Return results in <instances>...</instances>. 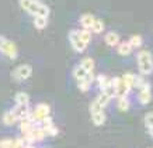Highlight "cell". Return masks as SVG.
<instances>
[{
  "instance_id": "1",
  "label": "cell",
  "mask_w": 153,
  "mask_h": 148,
  "mask_svg": "<svg viewBox=\"0 0 153 148\" xmlns=\"http://www.w3.org/2000/svg\"><path fill=\"white\" fill-rule=\"evenodd\" d=\"M20 6L33 16H44V17L49 16V9L47 7V5L38 0H20Z\"/></svg>"
},
{
  "instance_id": "2",
  "label": "cell",
  "mask_w": 153,
  "mask_h": 148,
  "mask_svg": "<svg viewBox=\"0 0 153 148\" xmlns=\"http://www.w3.org/2000/svg\"><path fill=\"white\" fill-rule=\"evenodd\" d=\"M138 68L142 75H150L153 72V58L149 51H140L138 54Z\"/></svg>"
},
{
  "instance_id": "3",
  "label": "cell",
  "mask_w": 153,
  "mask_h": 148,
  "mask_svg": "<svg viewBox=\"0 0 153 148\" xmlns=\"http://www.w3.org/2000/svg\"><path fill=\"white\" fill-rule=\"evenodd\" d=\"M49 114H51V109H49V106L45 104V103H41V104H37V106H35V109L30 113V116L28 117H30V120L33 121L34 124H39L44 119L49 117Z\"/></svg>"
},
{
  "instance_id": "4",
  "label": "cell",
  "mask_w": 153,
  "mask_h": 148,
  "mask_svg": "<svg viewBox=\"0 0 153 148\" xmlns=\"http://www.w3.org/2000/svg\"><path fill=\"white\" fill-rule=\"evenodd\" d=\"M33 74V66L31 65H20L19 68L13 71V79L17 82H23L27 80Z\"/></svg>"
},
{
  "instance_id": "5",
  "label": "cell",
  "mask_w": 153,
  "mask_h": 148,
  "mask_svg": "<svg viewBox=\"0 0 153 148\" xmlns=\"http://www.w3.org/2000/svg\"><path fill=\"white\" fill-rule=\"evenodd\" d=\"M69 41H70V45L73 48L76 52H83L86 50V44H84L79 37V31H70L69 32Z\"/></svg>"
},
{
  "instance_id": "6",
  "label": "cell",
  "mask_w": 153,
  "mask_h": 148,
  "mask_svg": "<svg viewBox=\"0 0 153 148\" xmlns=\"http://www.w3.org/2000/svg\"><path fill=\"white\" fill-rule=\"evenodd\" d=\"M111 85L115 88V96H118V97H126V95H128L131 90V89L124 83V80L120 78H112Z\"/></svg>"
},
{
  "instance_id": "7",
  "label": "cell",
  "mask_w": 153,
  "mask_h": 148,
  "mask_svg": "<svg viewBox=\"0 0 153 148\" xmlns=\"http://www.w3.org/2000/svg\"><path fill=\"white\" fill-rule=\"evenodd\" d=\"M24 137H27L31 143H39V141H42V140L45 138L47 135H45V133H44V130L39 127L38 124H34L33 128L30 130V133H28L27 135H24Z\"/></svg>"
},
{
  "instance_id": "8",
  "label": "cell",
  "mask_w": 153,
  "mask_h": 148,
  "mask_svg": "<svg viewBox=\"0 0 153 148\" xmlns=\"http://www.w3.org/2000/svg\"><path fill=\"white\" fill-rule=\"evenodd\" d=\"M0 51L3 52L7 58H10V59H16L17 58V47H16L14 42L9 41V40H6L3 42V45L0 47Z\"/></svg>"
},
{
  "instance_id": "9",
  "label": "cell",
  "mask_w": 153,
  "mask_h": 148,
  "mask_svg": "<svg viewBox=\"0 0 153 148\" xmlns=\"http://www.w3.org/2000/svg\"><path fill=\"white\" fill-rule=\"evenodd\" d=\"M139 102L142 104H148L150 100H152V92H150V86L149 83H145L142 88H140V92H139Z\"/></svg>"
},
{
  "instance_id": "10",
  "label": "cell",
  "mask_w": 153,
  "mask_h": 148,
  "mask_svg": "<svg viewBox=\"0 0 153 148\" xmlns=\"http://www.w3.org/2000/svg\"><path fill=\"white\" fill-rule=\"evenodd\" d=\"M13 111L16 113V116H17V119H19V120L28 117V116H30V113H31V110H30V106H28V104H16V107L13 109Z\"/></svg>"
},
{
  "instance_id": "11",
  "label": "cell",
  "mask_w": 153,
  "mask_h": 148,
  "mask_svg": "<svg viewBox=\"0 0 153 148\" xmlns=\"http://www.w3.org/2000/svg\"><path fill=\"white\" fill-rule=\"evenodd\" d=\"M93 80H94L93 72H90V74H87V76H86L84 79L77 80V86H79V89L82 90V92H87L88 89H90V85H91Z\"/></svg>"
},
{
  "instance_id": "12",
  "label": "cell",
  "mask_w": 153,
  "mask_h": 148,
  "mask_svg": "<svg viewBox=\"0 0 153 148\" xmlns=\"http://www.w3.org/2000/svg\"><path fill=\"white\" fill-rule=\"evenodd\" d=\"M19 124H20V130H21L23 135H27L28 133H30V130L33 128L34 123L30 120V117H25V119H21V120H19Z\"/></svg>"
},
{
  "instance_id": "13",
  "label": "cell",
  "mask_w": 153,
  "mask_h": 148,
  "mask_svg": "<svg viewBox=\"0 0 153 148\" xmlns=\"http://www.w3.org/2000/svg\"><path fill=\"white\" fill-rule=\"evenodd\" d=\"M94 20H96V17H94L93 14H83L80 17V24L84 27V30H90L94 23Z\"/></svg>"
},
{
  "instance_id": "14",
  "label": "cell",
  "mask_w": 153,
  "mask_h": 148,
  "mask_svg": "<svg viewBox=\"0 0 153 148\" xmlns=\"http://www.w3.org/2000/svg\"><path fill=\"white\" fill-rule=\"evenodd\" d=\"M17 121H19V119H17V116H16V113H14L13 110H9L7 113L3 114V123H4L6 125H13V124H16Z\"/></svg>"
},
{
  "instance_id": "15",
  "label": "cell",
  "mask_w": 153,
  "mask_h": 148,
  "mask_svg": "<svg viewBox=\"0 0 153 148\" xmlns=\"http://www.w3.org/2000/svg\"><path fill=\"white\" fill-rule=\"evenodd\" d=\"M118 42H120V35H118L117 32L110 31V32H107L105 34V44L107 45L114 47V45H117Z\"/></svg>"
},
{
  "instance_id": "16",
  "label": "cell",
  "mask_w": 153,
  "mask_h": 148,
  "mask_svg": "<svg viewBox=\"0 0 153 148\" xmlns=\"http://www.w3.org/2000/svg\"><path fill=\"white\" fill-rule=\"evenodd\" d=\"M91 120H93L94 125H102L105 121V113L102 110L98 113H94V114H91Z\"/></svg>"
},
{
  "instance_id": "17",
  "label": "cell",
  "mask_w": 153,
  "mask_h": 148,
  "mask_svg": "<svg viewBox=\"0 0 153 148\" xmlns=\"http://www.w3.org/2000/svg\"><path fill=\"white\" fill-rule=\"evenodd\" d=\"M80 66H82L86 72H88V74H90V72H93V69H94V61L91 59V58L86 56V58H83V59H82Z\"/></svg>"
},
{
  "instance_id": "18",
  "label": "cell",
  "mask_w": 153,
  "mask_h": 148,
  "mask_svg": "<svg viewBox=\"0 0 153 148\" xmlns=\"http://www.w3.org/2000/svg\"><path fill=\"white\" fill-rule=\"evenodd\" d=\"M16 104H28L30 103V96L25 92H19L14 97Z\"/></svg>"
},
{
  "instance_id": "19",
  "label": "cell",
  "mask_w": 153,
  "mask_h": 148,
  "mask_svg": "<svg viewBox=\"0 0 153 148\" xmlns=\"http://www.w3.org/2000/svg\"><path fill=\"white\" fill-rule=\"evenodd\" d=\"M34 26L38 30H42L48 26V17H44V16H35L34 19Z\"/></svg>"
},
{
  "instance_id": "20",
  "label": "cell",
  "mask_w": 153,
  "mask_h": 148,
  "mask_svg": "<svg viewBox=\"0 0 153 148\" xmlns=\"http://www.w3.org/2000/svg\"><path fill=\"white\" fill-rule=\"evenodd\" d=\"M131 52H132V47H131L129 42H121L120 47H118V54L122 56H126L129 55Z\"/></svg>"
},
{
  "instance_id": "21",
  "label": "cell",
  "mask_w": 153,
  "mask_h": 148,
  "mask_svg": "<svg viewBox=\"0 0 153 148\" xmlns=\"http://www.w3.org/2000/svg\"><path fill=\"white\" fill-rule=\"evenodd\" d=\"M96 80H97L98 88L101 89V90H104V89H105L107 86H108V85L111 83V79H108V78L105 76V75H98Z\"/></svg>"
},
{
  "instance_id": "22",
  "label": "cell",
  "mask_w": 153,
  "mask_h": 148,
  "mask_svg": "<svg viewBox=\"0 0 153 148\" xmlns=\"http://www.w3.org/2000/svg\"><path fill=\"white\" fill-rule=\"evenodd\" d=\"M87 74L88 72H86V71L82 68V66H76L73 69V76H74V79H77V80H82V79H84L86 76H87Z\"/></svg>"
},
{
  "instance_id": "23",
  "label": "cell",
  "mask_w": 153,
  "mask_h": 148,
  "mask_svg": "<svg viewBox=\"0 0 153 148\" xmlns=\"http://www.w3.org/2000/svg\"><path fill=\"white\" fill-rule=\"evenodd\" d=\"M117 106L121 111H126L129 109V100L126 97H118V102H117Z\"/></svg>"
},
{
  "instance_id": "24",
  "label": "cell",
  "mask_w": 153,
  "mask_h": 148,
  "mask_svg": "<svg viewBox=\"0 0 153 148\" xmlns=\"http://www.w3.org/2000/svg\"><path fill=\"white\" fill-rule=\"evenodd\" d=\"M90 30H93V32H96V34H100V32L104 31V23L100 19H96Z\"/></svg>"
},
{
  "instance_id": "25",
  "label": "cell",
  "mask_w": 153,
  "mask_h": 148,
  "mask_svg": "<svg viewBox=\"0 0 153 148\" xmlns=\"http://www.w3.org/2000/svg\"><path fill=\"white\" fill-rule=\"evenodd\" d=\"M110 100H111V99H110V97L107 96L105 93L104 92H101L100 93V95H98L97 96V99H96V102L98 103V104H100V106L101 107H105L107 104H108V103H110Z\"/></svg>"
},
{
  "instance_id": "26",
  "label": "cell",
  "mask_w": 153,
  "mask_h": 148,
  "mask_svg": "<svg viewBox=\"0 0 153 148\" xmlns=\"http://www.w3.org/2000/svg\"><path fill=\"white\" fill-rule=\"evenodd\" d=\"M122 80H124V83L128 86V88H134V82H135V75L134 74H125L124 75V78H122Z\"/></svg>"
},
{
  "instance_id": "27",
  "label": "cell",
  "mask_w": 153,
  "mask_h": 148,
  "mask_svg": "<svg viewBox=\"0 0 153 148\" xmlns=\"http://www.w3.org/2000/svg\"><path fill=\"white\" fill-rule=\"evenodd\" d=\"M79 37H80V40L86 44V45L91 41V34H90L88 30H82V31H79Z\"/></svg>"
},
{
  "instance_id": "28",
  "label": "cell",
  "mask_w": 153,
  "mask_h": 148,
  "mask_svg": "<svg viewBox=\"0 0 153 148\" xmlns=\"http://www.w3.org/2000/svg\"><path fill=\"white\" fill-rule=\"evenodd\" d=\"M129 41H131L129 44L132 48H138V47L142 45V37H140V35H132Z\"/></svg>"
},
{
  "instance_id": "29",
  "label": "cell",
  "mask_w": 153,
  "mask_h": 148,
  "mask_svg": "<svg viewBox=\"0 0 153 148\" xmlns=\"http://www.w3.org/2000/svg\"><path fill=\"white\" fill-rule=\"evenodd\" d=\"M145 125H146L148 128L153 127V111L146 113V116H145Z\"/></svg>"
},
{
  "instance_id": "30",
  "label": "cell",
  "mask_w": 153,
  "mask_h": 148,
  "mask_svg": "<svg viewBox=\"0 0 153 148\" xmlns=\"http://www.w3.org/2000/svg\"><path fill=\"white\" fill-rule=\"evenodd\" d=\"M101 110H102V107L100 106V104H98L96 100H94V102L90 104V113H91V114H94V113H98V111H101Z\"/></svg>"
},
{
  "instance_id": "31",
  "label": "cell",
  "mask_w": 153,
  "mask_h": 148,
  "mask_svg": "<svg viewBox=\"0 0 153 148\" xmlns=\"http://www.w3.org/2000/svg\"><path fill=\"white\" fill-rule=\"evenodd\" d=\"M4 41H6V38L3 37V35H0V47L3 45V42H4Z\"/></svg>"
},
{
  "instance_id": "32",
  "label": "cell",
  "mask_w": 153,
  "mask_h": 148,
  "mask_svg": "<svg viewBox=\"0 0 153 148\" xmlns=\"http://www.w3.org/2000/svg\"><path fill=\"white\" fill-rule=\"evenodd\" d=\"M149 130V134H150V137H153V127H150V128H148Z\"/></svg>"
}]
</instances>
